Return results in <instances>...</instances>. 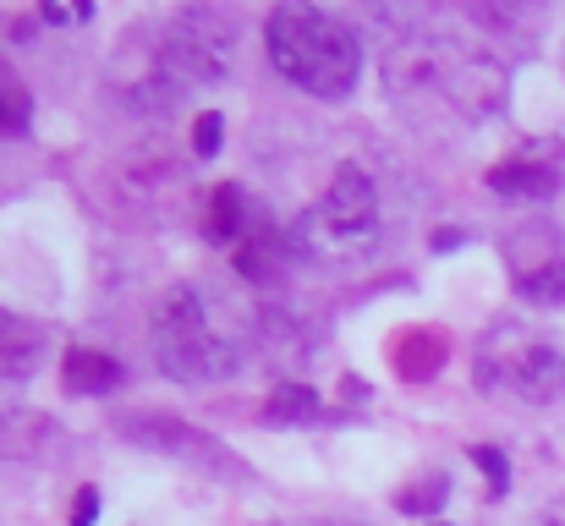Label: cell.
Here are the masks:
<instances>
[{
    "mask_svg": "<svg viewBox=\"0 0 565 526\" xmlns=\"http://www.w3.org/2000/svg\"><path fill=\"white\" fill-rule=\"evenodd\" d=\"M384 88L412 127L445 138V132H467L500 110L505 66L467 39L412 28V33H395L384 50Z\"/></svg>",
    "mask_w": 565,
    "mask_h": 526,
    "instance_id": "1",
    "label": "cell"
},
{
    "mask_svg": "<svg viewBox=\"0 0 565 526\" xmlns=\"http://www.w3.org/2000/svg\"><path fill=\"white\" fill-rule=\"evenodd\" d=\"M264 44L275 72L313 99H347L363 77L358 33L313 0H280L264 22Z\"/></svg>",
    "mask_w": 565,
    "mask_h": 526,
    "instance_id": "2",
    "label": "cell"
},
{
    "mask_svg": "<svg viewBox=\"0 0 565 526\" xmlns=\"http://www.w3.org/2000/svg\"><path fill=\"white\" fill-rule=\"evenodd\" d=\"M214 308L220 302H209L203 286H177L160 297L149 335H154V362L166 378L198 384V378H220L236 367V341L220 330Z\"/></svg>",
    "mask_w": 565,
    "mask_h": 526,
    "instance_id": "3",
    "label": "cell"
},
{
    "mask_svg": "<svg viewBox=\"0 0 565 526\" xmlns=\"http://www.w3.org/2000/svg\"><path fill=\"white\" fill-rule=\"evenodd\" d=\"M379 241V192L363 165H341L324 197L297 219L291 247L313 264H358Z\"/></svg>",
    "mask_w": 565,
    "mask_h": 526,
    "instance_id": "4",
    "label": "cell"
},
{
    "mask_svg": "<svg viewBox=\"0 0 565 526\" xmlns=\"http://www.w3.org/2000/svg\"><path fill=\"white\" fill-rule=\"evenodd\" d=\"M472 378L489 395L505 389L516 400L544 406V400H555L565 389V356L555 341H544V335H533L522 324H494L472 351Z\"/></svg>",
    "mask_w": 565,
    "mask_h": 526,
    "instance_id": "5",
    "label": "cell"
},
{
    "mask_svg": "<svg viewBox=\"0 0 565 526\" xmlns=\"http://www.w3.org/2000/svg\"><path fill=\"white\" fill-rule=\"evenodd\" d=\"M160 39H166V55H171V66L182 72V83L192 94L220 88L236 66V22L209 0H188L182 11H171L160 22Z\"/></svg>",
    "mask_w": 565,
    "mask_h": 526,
    "instance_id": "6",
    "label": "cell"
},
{
    "mask_svg": "<svg viewBox=\"0 0 565 526\" xmlns=\"http://www.w3.org/2000/svg\"><path fill=\"white\" fill-rule=\"evenodd\" d=\"M110 94L132 116H149V121L154 116H171L182 105V94H192L188 83H182V72L171 66V55H166L160 28H132L116 44V55H110Z\"/></svg>",
    "mask_w": 565,
    "mask_h": 526,
    "instance_id": "7",
    "label": "cell"
},
{
    "mask_svg": "<svg viewBox=\"0 0 565 526\" xmlns=\"http://www.w3.org/2000/svg\"><path fill=\"white\" fill-rule=\"evenodd\" d=\"M116 428H121L132 444L160 450V455H177V461H192V466H203V472H220V477L242 472L203 428H188V422H177V417H166V411H121Z\"/></svg>",
    "mask_w": 565,
    "mask_h": 526,
    "instance_id": "8",
    "label": "cell"
},
{
    "mask_svg": "<svg viewBox=\"0 0 565 526\" xmlns=\"http://www.w3.org/2000/svg\"><path fill=\"white\" fill-rule=\"evenodd\" d=\"M280 258H286V236L275 230L269 208H258V219L231 241V269H236L242 280H253V286H269V280L280 275Z\"/></svg>",
    "mask_w": 565,
    "mask_h": 526,
    "instance_id": "9",
    "label": "cell"
},
{
    "mask_svg": "<svg viewBox=\"0 0 565 526\" xmlns=\"http://www.w3.org/2000/svg\"><path fill=\"white\" fill-rule=\"evenodd\" d=\"M44 351H50V335L22 319V313H6L0 308V384H22L44 367Z\"/></svg>",
    "mask_w": 565,
    "mask_h": 526,
    "instance_id": "10",
    "label": "cell"
},
{
    "mask_svg": "<svg viewBox=\"0 0 565 526\" xmlns=\"http://www.w3.org/2000/svg\"><path fill=\"white\" fill-rule=\"evenodd\" d=\"M50 439H55V422L39 406H22V400L0 406V466L6 461H39L50 450Z\"/></svg>",
    "mask_w": 565,
    "mask_h": 526,
    "instance_id": "11",
    "label": "cell"
},
{
    "mask_svg": "<svg viewBox=\"0 0 565 526\" xmlns=\"http://www.w3.org/2000/svg\"><path fill=\"white\" fill-rule=\"evenodd\" d=\"M511 280H516V297L533 302V308H565V253L550 247L539 258H516L511 253Z\"/></svg>",
    "mask_w": 565,
    "mask_h": 526,
    "instance_id": "12",
    "label": "cell"
},
{
    "mask_svg": "<svg viewBox=\"0 0 565 526\" xmlns=\"http://www.w3.org/2000/svg\"><path fill=\"white\" fill-rule=\"evenodd\" d=\"M61 384H66V395H105L121 384V362L110 351L72 346L61 356Z\"/></svg>",
    "mask_w": 565,
    "mask_h": 526,
    "instance_id": "13",
    "label": "cell"
},
{
    "mask_svg": "<svg viewBox=\"0 0 565 526\" xmlns=\"http://www.w3.org/2000/svg\"><path fill=\"white\" fill-rule=\"evenodd\" d=\"M258 208H264V203H258L253 192H242V186H214L209 214H203V219H209V236L231 247V241H236V236H242V230L258 219Z\"/></svg>",
    "mask_w": 565,
    "mask_h": 526,
    "instance_id": "14",
    "label": "cell"
},
{
    "mask_svg": "<svg viewBox=\"0 0 565 526\" xmlns=\"http://www.w3.org/2000/svg\"><path fill=\"white\" fill-rule=\"evenodd\" d=\"M489 186L500 197H550L561 186V171L555 165H539V160H505L489 171Z\"/></svg>",
    "mask_w": 565,
    "mask_h": 526,
    "instance_id": "15",
    "label": "cell"
},
{
    "mask_svg": "<svg viewBox=\"0 0 565 526\" xmlns=\"http://www.w3.org/2000/svg\"><path fill=\"white\" fill-rule=\"evenodd\" d=\"M395 373L401 378H434L439 373V362H445V335L439 330H406L401 341H395Z\"/></svg>",
    "mask_w": 565,
    "mask_h": 526,
    "instance_id": "16",
    "label": "cell"
},
{
    "mask_svg": "<svg viewBox=\"0 0 565 526\" xmlns=\"http://www.w3.org/2000/svg\"><path fill=\"white\" fill-rule=\"evenodd\" d=\"M319 406H324L319 389H308V384H275L269 400H264V417L269 422H313Z\"/></svg>",
    "mask_w": 565,
    "mask_h": 526,
    "instance_id": "17",
    "label": "cell"
},
{
    "mask_svg": "<svg viewBox=\"0 0 565 526\" xmlns=\"http://www.w3.org/2000/svg\"><path fill=\"white\" fill-rule=\"evenodd\" d=\"M445 500H450V483H445V477H423L417 489H401V494H395V511H406V516H434Z\"/></svg>",
    "mask_w": 565,
    "mask_h": 526,
    "instance_id": "18",
    "label": "cell"
},
{
    "mask_svg": "<svg viewBox=\"0 0 565 526\" xmlns=\"http://www.w3.org/2000/svg\"><path fill=\"white\" fill-rule=\"evenodd\" d=\"M22 127H28V94L17 77H0V138H11Z\"/></svg>",
    "mask_w": 565,
    "mask_h": 526,
    "instance_id": "19",
    "label": "cell"
},
{
    "mask_svg": "<svg viewBox=\"0 0 565 526\" xmlns=\"http://www.w3.org/2000/svg\"><path fill=\"white\" fill-rule=\"evenodd\" d=\"M467 455H472V466L489 477V489H494V494H505V489H511V461H505L494 444H472Z\"/></svg>",
    "mask_w": 565,
    "mask_h": 526,
    "instance_id": "20",
    "label": "cell"
},
{
    "mask_svg": "<svg viewBox=\"0 0 565 526\" xmlns=\"http://www.w3.org/2000/svg\"><path fill=\"white\" fill-rule=\"evenodd\" d=\"M220 138H225V121H220L214 110H203V116L192 121V154H198V160H214V154H220Z\"/></svg>",
    "mask_w": 565,
    "mask_h": 526,
    "instance_id": "21",
    "label": "cell"
},
{
    "mask_svg": "<svg viewBox=\"0 0 565 526\" xmlns=\"http://www.w3.org/2000/svg\"><path fill=\"white\" fill-rule=\"evenodd\" d=\"M94 516H99V489H94V483H83V489H77V500H72V526H94Z\"/></svg>",
    "mask_w": 565,
    "mask_h": 526,
    "instance_id": "22",
    "label": "cell"
},
{
    "mask_svg": "<svg viewBox=\"0 0 565 526\" xmlns=\"http://www.w3.org/2000/svg\"><path fill=\"white\" fill-rule=\"evenodd\" d=\"M428 526H445V522H428Z\"/></svg>",
    "mask_w": 565,
    "mask_h": 526,
    "instance_id": "23",
    "label": "cell"
}]
</instances>
